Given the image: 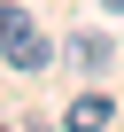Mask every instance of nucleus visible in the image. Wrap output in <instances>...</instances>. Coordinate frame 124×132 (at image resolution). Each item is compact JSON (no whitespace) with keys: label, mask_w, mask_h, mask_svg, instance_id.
<instances>
[{"label":"nucleus","mask_w":124,"mask_h":132,"mask_svg":"<svg viewBox=\"0 0 124 132\" xmlns=\"http://www.w3.org/2000/svg\"><path fill=\"white\" fill-rule=\"evenodd\" d=\"M0 54H8L16 70H47V39H39V23H31L23 8H8V0H0Z\"/></svg>","instance_id":"1"},{"label":"nucleus","mask_w":124,"mask_h":132,"mask_svg":"<svg viewBox=\"0 0 124 132\" xmlns=\"http://www.w3.org/2000/svg\"><path fill=\"white\" fill-rule=\"evenodd\" d=\"M109 54H116V47H109V31H78V47H70V62H78L85 78H93V70H109Z\"/></svg>","instance_id":"2"},{"label":"nucleus","mask_w":124,"mask_h":132,"mask_svg":"<svg viewBox=\"0 0 124 132\" xmlns=\"http://www.w3.org/2000/svg\"><path fill=\"white\" fill-rule=\"evenodd\" d=\"M109 117H116V109H109L101 93H78V101H70V124H78V132H93V124H109Z\"/></svg>","instance_id":"3"},{"label":"nucleus","mask_w":124,"mask_h":132,"mask_svg":"<svg viewBox=\"0 0 124 132\" xmlns=\"http://www.w3.org/2000/svg\"><path fill=\"white\" fill-rule=\"evenodd\" d=\"M101 8H109V16H124V0H101Z\"/></svg>","instance_id":"4"}]
</instances>
